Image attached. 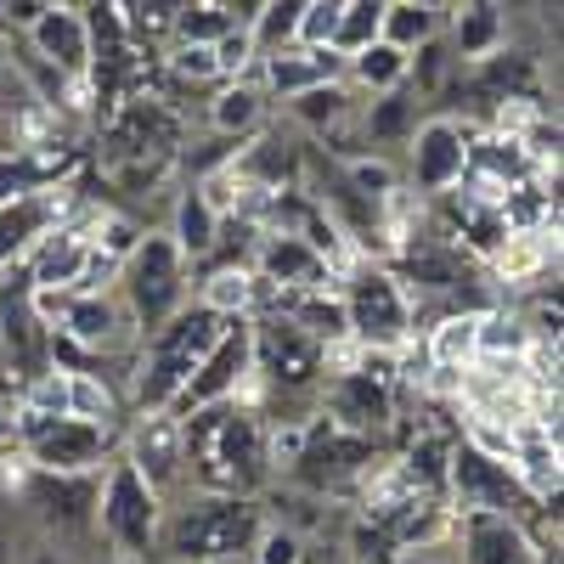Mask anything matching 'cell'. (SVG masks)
Wrapping results in <instances>:
<instances>
[{
	"label": "cell",
	"mask_w": 564,
	"mask_h": 564,
	"mask_svg": "<svg viewBox=\"0 0 564 564\" xmlns=\"http://www.w3.org/2000/svg\"><path fill=\"white\" fill-rule=\"evenodd\" d=\"M249 334H254V384L271 390L276 401H316L322 390V345H311L294 322L282 316H249Z\"/></svg>",
	"instance_id": "8"
},
{
	"label": "cell",
	"mask_w": 564,
	"mask_h": 564,
	"mask_svg": "<svg viewBox=\"0 0 564 564\" xmlns=\"http://www.w3.org/2000/svg\"><path fill=\"white\" fill-rule=\"evenodd\" d=\"M12 558H18V531L0 520V564H12Z\"/></svg>",
	"instance_id": "39"
},
{
	"label": "cell",
	"mask_w": 564,
	"mask_h": 564,
	"mask_svg": "<svg viewBox=\"0 0 564 564\" xmlns=\"http://www.w3.org/2000/svg\"><path fill=\"white\" fill-rule=\"evenodd\" d=\"M345 289V322H350V339L361 350H384L395 356L412 334V289L401 282L395 265H372V260H350V271L339 276Z\"/></svg>",
	"instance_id": "5"
},
{
	"label": "cell",
	"mask_w": 564,
	"mask_h": 564,
	"mask_svg": "<svg viewBox=\"0 0 564 564\" xmlns=\"http://www.w3.org/2000/svg\"><path fill=\"white\" fill-rule=\"evenodd\" d=\"M316 417L334 423L339 435H356V441H372L395 423V390L384 379H372V372H339V379H322L316 390Z\"/></svg>",
	"instance_id": "13"
},
{
	"label": "cell",
	"mask_w": 564,
	"mask_h": 564,
	"mask_svg": "<svg viewBox=\"0 0 564 564\" xmlns=\"http://www.w3.org/2000/svg\"><path fill=\"white\" fill-rule=\"evenodd\" d=\"M12 497V475H7V463H0V502Z\"/></svg>",
	"instance_id": "40"
},
{
	"label": "cell",
	"mask_w": 564,
	"mask_h": 564,
	"mask_svg": "<svg viewBox=\"0 0 564 564\" xmlns=\"http://www.w3.org/2000/svg\"><path fill=\"white\" fill-rule=\"evenodd\" d=\"M102 564H124V558H102Z\"/></svg>",
	"instance_id": "42"
},
{
	"label": "cell",
	"mask_w": 564,
	"mask_h": 564,
	"mask_svg": "<svg viewBox=\"0 0 564 564\" xmlns=\"http://www.w3.org/2000/svg\"><path fill=\"white\" fill-rule=\"evenodd\" d=\"M18 423V417H12ZM119 452V430H97V423H18V457L29 463V475H102L108 457Z\"/></svg>",
	"instance_id": "7"
},
{
	"label": "cell",
	"mask_w": 564,
	"mask_h": 564,
	"mask_svg": "<svg viewBox=\"0 0 564 564\" xmlns=\"http://www.w3.org/2000/svg\"><path fill=\"white\" fill-rule=\"evenodd\" d=\"M339 7H345V0H300V29H294V45H305V52H334Z\"/></svg>",
	"instance_id": "36"
},
{
	"label": "cell",
	"mask_w": 564,
	"mask_h": 564,
	"mask_svg": "<svg viewBox=\"0 0 564 564\" xmlns=\"http://www.w3.org/2000/svg\"><path fill=\"white\" fill-rule=\"evenodd\" d=\"M119 23H124V45H130L135 57L170 52V34H175V0H119Z\"/></svg>",
	"instance_id": "29"
},
{
	"label": "cell",
	"mask_w": 564,
	"mask_h": 564,
	"mask_svg": "<svg viewBox=\"0 0 564 564\" xmlns=\"http://www.w3.org/2000/svg\"><path fill=\"white\" fill-rule=\"evenodd\" d=\"M186 276H193V265L181 260V249L170 243V231H148V238L135 243V254L119 271V300L130 311L135 339L159 334V327L186 305Z\"/></svg>",
	"instance_id": "6"
},
{
	"label": "cell",
	"mask_w": 564,
	"mask_h": 564,
	"mask_svg": "<svg viewBox=\"0 0 564 564\" xmlns=\"http://www.w3.org/2000/svg\"><path fill=\"white\" fill-rule=\"evenodd\" d=\"M356 90L345 85V79H334V85H316V90H305V97H294L289 102V113L305 124V130H316V135H334L339 124H350L356 119Z\"/></svg>",
	"instance_id": "32"
},
{
	"label": "cell",
	"mask_w": 564,
	"mask_h": 564,
	"mask_svg": "<svg viewBox=\"0 0 564 564\" xmlns=\"http://www.w3.org/2000/svg\"><path fill=\"white\" fill-rule=\"evenodd\" d=\"M558 260V231H508V243L491 254V271L502 282H536Z\"/></svg>",
	"instance_id": "28"
},
{
	"label": "cell",
	"mask_w": 564,
	"mask_h": 564,
	"mask_svg": "<svg viewBox=\"0 0 564 564\" xmlns=\"http://www.w3.org/2000/svg\"><path fill=\"white\" fill-rule=\"evenodd\" d=\"M249 564H311V542L265 520V531H260L254 547H249Z\"/></svg>",
	"instance_id": "37"
},
{
	"label": "cell",
	"mask_w": 564,
	"mask_h": 564,
	"mask_svg": "<svg viewBox=\"0 0 564 564\" xmlns=\"http://www.w3.org/2000/svg\"><path fill=\"white\" fill-rule=\"evenodd\" d=\"M23 45L40 57V63H52L57 74H68L74 85L90 74V34H85V18H79V7H45L40 12V23L23 34Z\"/></svg>",
	"instance_id": "17"
},
{
	"label": "cell",
	"mask_w": 564,
	"mask_h": 564,
	"mask_svg": "<svg viewBox=\"0 0 564 564\" xmlns=\"http://www.w3.org/2000/svg\"><path fill=\"white\" fill-rule=\"evenodd\" d=\"M164 497L135 475V468L113 452L108 468L97 475V536L108 558L124 564H148L159 553V525H164Z\"/></svg>",
	"instance_id": "4"
},
{
	"label": "cell",
	"mask_w": 564,
	"mask_h": 564,
	"mask_svg": "<svg viewBox=\"0 0 564 564\" xmlns=\"http://www.w3.org/2000/svg\"><path fill=\"white\" fill-rule=\"evenodd\" d=\"M294 29H300V0H260V12L249 18V52L254 63L276 57V52H289L294 45Z\"/></svg>",
	"instance_id": "33"
},
{
	"label": "cell",
	"mask_w": 564,
	"mask_h": 564,
	"mask_svg": "<svg viewBox=\"0 0 564 564\" xmlns=\"http://www.w3.org/2000/svg\"><path fill=\"white\" fill-rule=\"evenodd\" d=\"M446 508L457 513V520H468V513H502V520H520L536 502H525V491L513 486V475L502 463L480 457L468 441H452V463H446Z\"/></svg>",
	"instance_id": "11"
},
{
	"label": "cell",
	"mask_w": 564,
	"mask_h": 564,
	"mask_svg": "<svg viewBox=\"0 0 564 564\" xmlns=\"http://www.w3.org/2000/svg\"><path fill=\"white\" fill-rule=\"evenodd\" d=\"M90 220H97L90 209H74L29 243L23 271L34 282V294H74V282H79V271L90 260Z\"/></svg>",
	"instance_id": "16"
},
{
	"label": "cell",
	"mask_w": 564,
	"mask_h": 564,
	"mask_svg": "<svg viewBox=\"0 0 564 564\" xmlns=\"http://www.w3.org/2000/svg\"><path fill=\"white\" fill-rule=\"evenodd\" d=\"M220 316H209L198 300H186L159 334H148L130 356V390H124V406L135 417H153V412H170V401L181 395V384L193 379V367L209 356V345L220 339Z\"/></svg>",
	"instance_id": "3"
},
{
	"label": "cell",
	"mask_w": 564,
	"mask_h": 564,
	"mask_svg": "<svg viewBox=\"0 0 564 564\" xmlns=\"http://www.w3.org/2000/svg\"><path fill=\"white\" fill-rule=\"evenodd\" d=\"M468 148H475V124H463L452 113H430L417 119L412 141H406V175H412V193L423 198H446L452 186L468 170Z\"/></svg>",
	"instance_id": "12"
},
{
	"label": "cell",
	"mask_w": 564,
	"mask_h": 564,
	"mask_svg": "<svg viewBox=\"0 0 564 564\" xmlns=\"http://www.w3.org/2000/svg\"><path fill=\"white\" fill-rule=\"evenodd\" d=\"M356 130H361V148H406L412 130H417V108L406 90L395 97H372L356 108Z\"/></svg>",
	"instance_id": "27"
},
{
	"label": "cell",
	"mask_w": 564,
	"mask_h": 564,
	"mask_svg": "<svg viewBox=\"0 0 564 564\" xmlns=\"http://www.w3.org/2000/svg\"><path fill=\"white\" fill-rule=\"evenodd\" d=\"M502 40H508V18L502 7H491V0H475V7H452V29H446V52L452 63H486L502 52Z\"/></svg>",
	"instance_id": "21"
},
{
	"label": "cell",
	"mask_w": 564,
	"mask_h": 564,
	"mask_svg": "<svg viewBox=\"0 0 564 564\" xmlns=\"http://www.w3.org/2000/svg\"><path fill=\"white\" fill-rule=\"evenodd\" d=\"M441 23H446V7H430V0H384L379 40L412 57V52H423L430 40H441Z\"/></svg>",
	"instance_id": "25"
},
{
	"label": "cell",
	"mask_w": 564,
	"mask_h": 564,
	"mask_svg": "<svg viewBox=\"0 0 564 564\" xmlns=\"http://www.w3.org/2000/svg\"><path fill=\"white\" fill-rule=\"evenodd\" d=\"M372 463H379V446L372 441H356V435H339L334 423L311 417L305 430V452L300 463L289 468V486L305 491V497H350L361 491V480L372 475Z\"/></svg>",
	"instance_id": "9"
},
{
	"label": "cell",
	"mask_w": 564,
	"mask_h": 564,
	"mask_svg": "<svg viewBox=\"0 0 564 564\" xmlns=\"http://www.w3.org/2000/svg\"><path fill=\"white\" fill-rule=\"evenodd\" d=\"M457 564H531V536L502 513H468L457 520Z\"/></svg>",
	"instance_id": "19"
},
{
	"label": "cell",
	"mask_w": 564,
	"mask_h": 564,
	"mask_svg": "<svg viewBox=\"0 0 564 564\" xmlns=\"http://www.w3.org/2000/svg\"><path fill=\"white\" fill-rule=\"evenodd\" d=\"M475 322H480V311H446V316H435V327H423V356H430V367L475 372Z\"/></svg>",
	"instance_id": "26"
},
{
	"label": "cell",
	"mask_w": 564,
	"mask_h": 564,
	"mask_svg": "<svg viewBox=\"0 0 564 564\" xmlns=\"http://www.w3.org/2000/svg\"><path fill=\"white\" fill-rule=\"evenodd\" d=\"M452 74H457V63H452V52H446V40H430L423 52H412V63H406V97L417 102V97H441V90L452 85Z\"/></svg>",
	"instance_id": "35"
},
{
	"label": "cell",
	"mask_w": 564,
	"mask_h": 564,
	"mask_svg": "<svg viewBox=\"0 0 564 564\" xmlns=\"http://www.w3.org/2000/svg\"><path fill=\"white\" fill-rule=\"evenodd\" d=\"M12 497H23L40 513V536L68 547L74 536H97V475H29L23 486H12Z\"/></svg>",
	"instance_id": "14"
},
{
	"label": "cell",
	"mask_w": 564,
	"mask_h": 564,
	"mask_svg": "<svg viewBox=\"0 0 564 564\" xmlns=\"http://www.w3.org/2000/svg\"><path fill=\"white\" fill-rule=\"evenodd\" d=\"M198 305L220 322H249L260 311V282L249 271V260H226V265H209V276L198 282Z\"/></svg>",
	"instance_id": "23"
},
{
	"label": "cell",
	"mask_w": 564,
	"mask_h": 564,
	"mask_svg": "<svg viewBox=\"0 0 564 564\" xmlns=\"http://www.w3.org/2000/svg\"><path fill=\"white\" fill-rule=\"evenodd\" d=\"M265 531V508L254 497H215L186 491L164 508L159 558L164 564H238Z\"/></svg>",
	"instance_id": "2"
},
{
	"label": "cell",
	"mask_w": 564,
	"mask_h": 564,
	"mask_svg": "<svg viewBox=\"0 0 564 564\" xmlns=\"http://www.w3.org/2000/svg\"><path fill=\"white\" fill-rule=\"evenodd\" d=\"M379 23H384V0H345L339 7V34H334V57H356L367 45H379Z\"/></svg>",
	"instance_id": "34"
},
{
	"label": "cell",
	"mask_w": 564,
	"mask_h": 564,
	"mask_svg": "<svg viewBox=\"0 0 564 564\" xmlns=\"http://www.w3.org/2000/svg\"><path fill=\"white\" fill-rule=\"evenodd\" d=\"M238 564H249V558H238Z\"/></svg>",
	"instance_id": "43"
},
{
	"label": "cell",
	"mask_w": 564,
	"mask_h": 564,
	"mask_svg": "<svg viewBox=\"0 0 564 564\" xmlns=\"http://www.w3.org/2000/svg\"><path fill=\"white\" fill-rule=\"evenodd\" d=\"M0 79H7V40H0Z\"/></svg>",
	"instance_id": "41"
},
{
	"label": "cell",
	"mask_w": 564,
	"mask_h": 564,
	"mask_svg": "<svg viewBox=\"0 0 564 564\" xmlns=\"http://www.w3.org/2000/svg\"><path fill=\"white\" fill-rule=\"evenodd\" d=\"M406 52H395V45H367V52L345 57V85L356 90V102H372V97H395V90H406Z\"/></svg>",
	"instance_id": "24"
},
{
	"label": "cell",
	"mask_w": 564,
	"mask_h": 564,
	"mask_svg": "<svg viewBox=\"0 0 564 564\" xmlns=\"http://www.w3.org/2000/svg\"><path fill=\"white\" fill-rule=\"evenodd\" d=\"M249 379H254V334H249V322H226L220 339L209 345V356L193 367V379L170 401V417H193V412L238 401Z\"/></svg>",
	"instance_id": "10"
},
{
	"label": "cell",
	"mask_w": 564,
	"mask_h": 564,
	"mask_svg": "<svg viewBox=\"0 0 564 564\" xmlns=\"http://www.w3.org/2000/svg\"><path fill=\"white\" fill-rule=\"evenodd\" d=\"M12 564H90L79 547H68V542H52V536H29V542H18V558Z\"/></svg>",
	"instance_id": "38"
},
{
	"label": "cell",
	"mask_w": 564,
	"mask_h": 564,
	"mask_svg": "<svg viewBox=\"0 0 564 564\" xmlns=\"http://www.w3.org/2000/svg\"><path fill=\"white\" fill-rule=\"evenodd\" d=\"M334 79H345V63L334 52H305V45H289V52L254 63V85L265 90V102H276V97L294 102V97H305V90L334 85Z\"/></svg>",
	"instance_id": "18"
},
{
	"label": "cell",
	"mask_w": 564,
	"mask_h": 564,
	"mask_svg": "<svg viewBox=\"0 0 564 564\" xmlns=\"http://www.w3.org/2000/svg\"><path fill=\"white\" fill-rule=\"evenodd\" d=\"M265 90L254 85V74L249 79H226V85H215V97H209V130L215 135H226V141H254L260 130H265Z\"/></svg>",
	"instance_id": "22"
},
{
	"label": "cell",
	"mask_w": 564,
	"mask_h": 564,
	"mask_svg": "<svg viewBox=\"0 0 564 564\" xmlns=\"http://www.w3.org/2000/svg\"><path fill=\"white\" fill-rule=\"evenodd\" d=\"M119 457L148 480L164 502L186 497V452H181V423L170 412H153V417H135L130 430L119 435Z\"/></svg>",
	"instance_id": "15"
},
{
	"label": "cell",
	"mask_w": 564,
	"mask_h": 564,
	"mask_svg": "<svg viewBox=\"0 0 564 564\" xmlns=\"http://www.w3.org/2000/svg\"><path fill=\"white\" fill-rule=\"evenodd\" d=\"M181 423V452H186V491H215V497H254L271 486L265 468V412L254 406H209Z\"/></svg>",
	"instance_id": "1"
},
{
	"label": "cell",
	"mask_w": 564,
	"mask_h": 564,
	"mask_svg": "<svg viewBox=\"0 0 564 564\" xmlns=\"http://www.w3.org/2000/svg\"><path fill=\"white\" fill-rule=\"evenodd\" d=\"M170 243L181 249V260L186 265H204L215 249H220V238H226V220L209 209V198H204V186L198 181H186L181 193H175V209H170Z\"/></svg>",
	"instance_id": "20"
},
{
	"label": "cell",
	"mask_w": 564,
	"mask_h": 564,
	"mask_svg": "<svg viewBox=\"0 0 564 564\" xmlns=\"http://www.w3.org/2000/svg\"><path fill=\"white\" fill-rule=\"evenodd\" d=\"M124 395L108 384V372H68V417L74 423H97V430H119Z\"/></svg>",
	"instance_id": "31"
},
{
	"label": "cell",
	"mask_w": 564,
	"mask_h": 564,
	"mask_svg": "<svg viewBox=\"0 0 564 564\" xmlns=\"http://www.w3.org/2000/svg\"><path fill=\"white\" fill-rule=\"evenodd\" d=\"M231 29H243L231 0H175V34L170 45H220Z\"/></svg>",
	"instance_id": "30"
}]
</instances>
